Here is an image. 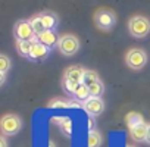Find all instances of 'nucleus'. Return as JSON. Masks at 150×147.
Masks as SVG:
<instances>
[{"label": "nucleus", "instance_id": "nucleus-12", "mask_svg": "<svg viewBox=\"0 0 150 147\" xmlns=\"http://www.w3.org/2000/svg\"><path fill=\"white\" fill-rule=\"evenodd\" d=\"M40 18L43 21L44 30H50V31L54 30V27L57 24V18H56L54 13H52V12H43V13H40Z\"/></svg>", "mask_w": 150, "mask_h": 147}, {"label": "nucleus", "instance_id": "nucleus-5", "mask_svg": "<svg viewBox=\"0 0 150 147\" xmlns=\"http://www.w3.org/2000/svg\"><path fill=\"white\" fill-rule=\"evenodd\" d=\"M125 60H127V65L131 69H141L146 65V62H147V54L141 49H131L127 53Z\"/></svg>", "mask_w": 150, "mask_h": 147}, {"label": "nucleus", "instance_id": "nucleus-7", "mask_svg": "<svg viewBox=\"0 0 150 147\" xmlns=\"http://www.w3.org/2000/svg\"><path fill=\"white\" fill-rule=\"evenodd\" d=\"M83 107L90 116H97L103 112L105 105H103V100L100 97H90L83 103Z\"/></svg>", "mask_w": 150, "mask_h": 147}, {"label": "nucleus", "instance_id": "nucleus-25", "mask_svg": "<svg viewBox=\"0 0 150 147\" xmlns=\"http://www.w3.org/2000/svg\"><path fill=\"white\" fill-rule=\"evenodd\" d=\"M127 147H132V146H127Z\"/></svg>", "mask_w": 150, "mask_h": 147}, {"label": "nucleus", "instance_id": "nucleus-6", "mask_svg": "<svg viewBox=\"0 0 150 147\" xmlns=\"http://www.w3.org/2000/svg\"><path fill=\"white\" fill-rule=\"evenodd\" d=\"M115 22H116V16L110 11H105L103 9V11H99L96 13V24L102 30H110L115 25Z\"/></svg>", "mask_w": 150, "mask_h": 147}, {"label": "nucleus", "instance_id": "nucleus-8", "mask_svg": "<svg viewBox=\"0 0 150 147\" xmlns=\"http://www.w3.org/2000/svg\"><path fill=\"white\" fill-rule=\"evenodd\" d=\"M37 38H38V43H41L43 46H46L49 49L59 44V38H57L56 33L54 31H50V30H44L41 34L37 35Z\"/></svg>", "mask_w": 150, "mask_h": 147}, {"label": "nucleus", "instance_id": "nucleus-1", "mask_svg": "<svg viewBox=\"0 0 150 147\" xmlns=\"http://www.w3.org/2000/svg\"><path fill=\"white\" fill-rule=\"evenodd\" d=\"M128 28H129L131 35H134L137 38H143L150 31V21L144 16H134L129 19Z\"/></svg>", "mask_w": 150, "mask_h": 147}, {"label": "nucleus", "instance_id": "nucleus-13", "mask_svg": "<svg viewBox=\"0 0 150 147\" xmlns=\"http://www.w3.org/2000/svg\"><path fill=\"white\" fill-rule=\"evenodd\" d=\"M129 134H131V137L134 138V140H137V141H141V140H146L147 137H149V127L144 124V125H140V127H137V128H134V129H129Z\"/></svg>", "mask_w": 150, "mask_h": 147}, {"label": "nucleus", "instance_id": "nucleus-3", "mask_svg": "<svg viewBox=\"0 0 150 147\" xmlns=\"http://www.w3.org/2000/svg\"><path fill=\"white\" fill-rule=\"evenodd\" d=\"M60 53H63L65 56H72L78 52L80 49V41L77 37H74V35H63L59 38V44H57Z\"/></svg>", "mask_w": 150, "mask_h": 147}, {"label": "nucleus", "instance_id": "nucleus-21", "mask_svg": "<svg viewBox=\"0 0 150 147\" xmlns=\"http://www.w3.org/2000/svg\"><path fill=\"white\" fill-rule=\"evenodd\" d=\"M9 66H11L9 57L5 56V54H2V56H0V72H2V74H6V71L9 69Z\"/></svg>", "mask_w": 150, "mask_h": 147}, {"label": "nucleus", "instance_id": "nucleus-2", "mask_svg": "<svg viewBox=\"0 0 150 147\" xmlns=\"http://www.w3.org/2000/svg\"><path fill=\"white\" fill-rule=\"evenodd\" d=\"M15 35H16L18 40H22V41H31L33 44L38 43L37 34L34 33L30 21H19V22H16V25H15Z\"/></svg>", "mask_w": 150, "mask_h": 147}, {"label": "nucleus", "instance_id": "nucleus-4", "mask_svg": "<svg viewBox=\"0 0 150 147\" xmlns=\"http://www.w3.org/2000/svg\"><path fill=\"white\" fill-rule=\"evenodd\" d=\"M0 128L2 132L6 135H13L16 132H19V129L22 128V122L16 115H5L0 122Z\"/></svg>", "mask_w": 150, "mask_h": 147}, {"label": "nucleus", "instance_id": "nucleus-18", "mask_svg": "<svg viewBox=\"0 0 150 147\" xmlns=\"http://www.w3.org/2000/svg\"><path fill=\"white\" fill-rule=\"evenodd\" d=\"M102 144V135L97 131H90L88 138H87V146L88 147H99Z\"/></svg>", "mask_w": 150, "mask_h": 147}, {"label": "nucleus", "instance_id": "nucleus-9", "mask_svg": "<svg viewBox=\"0 0 150 147\" xmlns=\"http://www.w3.org/2000/svg\"><path fill=\"white\" fill-rule=\"evenodd\" d=\"M84 72H86V69H83L81 66H71V68H68V69H66L63 80H68V81H74V83L80 84V83L83 81Z\"/></svg>", "mask_w": 150, "mask_h": 147}, {"label": "nucleus", "instance_id": "nucleus-17", "mask_svg": "<svg viewBox=\"0 0 150 147\" xmlns=\"http://www.w3.org/2000/svg\"><path fill=\"white\" fill-rule=\"evenodd\" d=\"M31 47H33V43H31V41L16 40V49H18V52H19L21 56H30V53H31Z\"/></svg>", "mask_w": 150, "mask_h": 147}, {"label": "nucleus", "instance_id": "nucleus-19", "mask_svg": "<svg viewBox=\"0 0 150 147\" xmlns=\"http://www.w3.org/2000/svg\"><path fill=\"white\" fill-rule=\"evenodd\" d=\"M30 24H31V27H33V30H34V33H35L37 35L44 31V25H43V21H41L40 15L31 18V19H30Z\"/></svg>", "mask_w": 150, "mask_h": 147}, {"label": "nucleus", "instance_id": "nucleus-14", "mask_svg": "<svg viewBox=\"0 0 150 147\" xmlns=\"http://www.w3.org/2000/svg\"><path fill=\"white\" fill-rule=\"evenodd\" d=\"M74 96L77 97L78 100H87V99H90L91 96H90V90H88V87L86 86V84H83V83H80L78 86H77V88H75V91H74Z\"/></svg>", "mask_w": 150, "mask_h": 147}, {"label": "nucleus", "instance_id": "nucleus-22", "mask_svg": "<svg viewBox=\"0 0 150 147\" xmlns=\"http://www.w3.org/2000/svg\"><path fill=\"white\" fill-rule=\"evenodd\" d=\"M77 83H74V81H68V80H63V88L68 91V93H72L75 91V88H77Z\"/></svg>", "mask_w": 150, "mask_h": 147}, {"label": "nucleus", "instance_id": "nucleus-16", "mask_svg": "<svg viewBox=\"0 0 150 147\" xmlns=\"http://www.w3.org/2000/svg\"><path fill=\"white\" fill-rule=\"evenodd\" d=\"M127 124H128L129 129H134L140 125H144V121L138 113H128L127 115Z\"/></svg>", "mask_w": 150, "mask_h": 147}, {"label": "nucleus", "instance_id": "nucleus-23", "mask_svg": "<svg viewBox=\"0 0 150 147\" xmlns=\"http://www.w3.org/2000/svg\"><path fill=\"white\" fill-rule=\"evenodd\" d=\"M49 107L54 109V107H71V103H66V102H62V100H53L50 102Z\"/></svg>", "mask_w": 150, "mask_h": 147}, {"label": "nucleus", "instance_id": "nucleus-10", "mask_svg": "<svg viewBox=\"0 0 150 147\" xmlns=\"http://www.w3.org/2000/svg\"><path fill=\"white\" fill-rule=\"evenodd\" d=\"M49 52H50L49 47L43 46L41 43H35V44H33V47H31L30 57L34 59V60H41V59H44V57L49 54Z\"/></svg>", "mask_w": 150, "mask_h": 147}, {"label": "nucleus", "instance_id": "nucleus-24", "mask_svg": "<svg viewBox=\"0 0 150 147\" xmlns=\"http://www.w3.org/2000/svg\"><path fill=\"white\" fill-rule=\"evenodd\" d=\"M0 147H8V144H6V140H5V137H2V138H0Z\"/></svg>", "mask_w": 150, "mask_h": 147}, {"label": "nucleus", "instance_id": "nucleus-15", "mask_svg": "<svg viewBox=\"0 0 150 147\" xmlns=\"http://www.w3.org/2000/svg\"><path fill=\"white\" fill-rule=\"evenodd\" d=\"M99 81H100V80H99L97 72L86 69V72H84V77H83V84H86L87 87H91L93 84H96V83H99Z\"/></svg>", "mask_w": 150, "mask_h": 147}, {"label": "nucleus", "instance_id": "nucleus-20", "mask_svg": "<svg viewBox=\"0 0 150 147\" xmlns=\"http://www.w3.org/2000/svg\"><path fill=\"white\" fill-rule=\"evenodd\" d=\"M88 90H90V96L91 97H100L103 94V91H105V86L99 81V83L93 84L91 87H88Z\"/></svg>", "mask_w": 150, "mask_h": 147}, {"label": "nucleus", "instance_id": "nucleus-11", "mask_svg": "<svg viewBox=\"0 0 150 147\" xmlns=\"http://www.w3.org/2000/svg\"><path fill=\"white\" fill-rule=\"evenodd\" d=\"M54 122L59 124V128L60 131L66 135V137H72V132H74V122L71 118H66V116H62V118H56Z\"/></svg>", "mask_w": 150, "mask_h": 147}]
</instances>
